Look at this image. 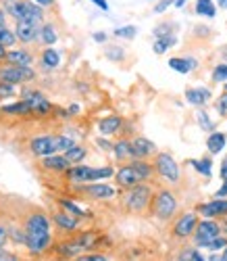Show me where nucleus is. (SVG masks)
Masks as SVG:
<instances>
[{
	"instance_id": "nucleus-1",
	"label": "nucleus",
	"mask_w": 227,
	"mask_h": 261,
	"mask_svg": "<svg viewBox=\"0 0 227 261\" xmlns=\"http://www.w3.org/2000/svg\"><path fill=\"white\" fill-rule=\"evenodd\" d=\"M152 173H156L154 163H148V159H131L129 163L121 165L115 171V182L119 184V188L127 190L142 182H148L152 178Z\"/></svg>"
},
{
	"instance_id": "nucleus-2",
	"label": "nucleus",
	"mask_w": 227,
	"mask_h": 261,
	"mask_svg": "<svg viewBox=\"0 0 227 261\" xmlns=\"http://www.w3.org/2000/svg\"><path fill=\"white\" fill-rule=\"evenodd\" d=\"M73 146H75V140L71 136H63V134L38 136V138L30 140V153L36 157H48V155L67 153V150Z\"/></svg>"
},
{
	"instance_id": "nucleus-3",
	"label": "nucleus",
	"mask_w": 227,
	"mask_h": 261,
	"mask_svg": "<svg viewBox=\"0 0 227 261\" xmlns=\"http://www.w3.org/2000/svg\"><path fill=\"white\" fill-rule=\"evenodd\" d=\"M179 209V199H177V194L169 188H161V190H156L154 192V199H152V205H150V211L152 215L156 217V220H161V222H169L175 217Z\"/></svg>"
},
{
	"instance_id": "nucleus-4",
	"label": "nucleus",
	"mask_w": 227,
	"mask_h": 261,
	"mask_svg": "<svg viewBox=\"0 0 227 261\" xmlns=\"http://www.w3.org/2000/svg\"><path fill=\"white\" fill-rule=\"evenodd\" d=\"M152 199H154V190L152 186H148L146 182L138 184V186H133V188H127V192L123 194V207L125 211L129 213H144L150 205H152Z\"/></svg>"
},
{
	"instance_id": "nucleus-5",
	"label": "nucleus",
	"mask_w": 227,
	"mask_h": 261,
	"mask_svg": "<svg viewBox=\"0 0 227 261\" xmlns=\"http://www.w3.org/2000/svg\"><path fill=\"white\" fill-rule=\"evenodd\" d=\"M3 3H5V11L15 21H34V23H42L44 21V9L32 3V0H3Z\"/></svg>"
},
{
	"instance_id": "nucleus-6",
	"label": "nucleus",
	"mask_w": 227,
	"mask_h": 261,
	"mask_svg": "<svg viewBox=\"0 0 227 261\" xmlns=\"http://www.w3.org/2000/svg\"><path fill=\"white\" fill-rule=\"evenodd\" d=\"M154 171L163 180H167L171 184H177L179 178H181V169H179L177 161L169 153H156V157H154Z\"/></svg>"
},
{
	"instance_id": "nucleus-7",
	"label": "nucleus",
	"mask_w": 227,
	"mask_h": 261,
	"mask_svg": "<svg viewBox=\"0 0 227 261\" xmlns=\"http://www.w3.org/2000/svg\"><path fill=\"white\" fill-rule=\"evenodd\" d=\"M198 211H186V213H181L175 224H173V238H177V241H186V238L194 236L196 232V226H198Z\"/></svg>"
},
{
	"instance_id": "nucleus-8",
	"label": "nucleus",
	"mask_w": 227,
	"mask_h": 261,
	"mask_svg": "<svg viewBox=\"0 0 227 261\" xmlns=\"http://www.w3.org/2000/svg\"><path fill=\"white\" fill-rule=\"evenodd\" d=\"M217 236H221V226L215 220H202V222H198L196 232H194L192 238H194L196 247H204V249H207Z\"/></svg>"
},
{
	"instance_id": "nucleus-9",
	"label": "nucleus",
	"mask_w": 227,
	"mask_h": 261,
	"mask_svg": "<svg viewBox=\"0 0 227 261\" xmlns=\"http://www.w3.org/2000/svg\"><path fill=\"white\" fill-rule=\"evenodd\" d=\"M36 77V71L32 67H23V65H7V67H0V82L7 84H25L32 82Z\"/></svg>"
},
{
	"instance_id": "nucleus-10",
	"label": "nucleus",
	"mask_w": 227,
	"mask_h": 261,
	"mask_svg": "<svg viewBox=\"0 0 227 261\" xmlns=\"http://www.w3.org/2000/svg\"><path fill=\"white\" fill-rule=\"evenodd\" d=\"M23 100L32 107V113H36V115H48L50 111H54L52 102L46 96H42L40 92H36V90L23 92Z\"/></svg>"
},
{
	"instance_id": "nucleus-11",
	"label": "nucleus",
	"mask_w": 227,
	"mask_h": 261,
	"mask_svg": "<svg viewBox=\"0 0 227 261\" xmlns=\"http://www.w3.org/2000/svg\"><path fill=\"white\" fill-rule=\"evenodd\" d=\"M158 148L152 140L144 138V136H135L131 140V159H148V157H156Z\"/></svg>"
},
{
	"instance_id": "nucleus-12",
	"label": "nucleus",
	"mask_w": 227,
	"mask_h": 261,
	"mask_svg": "<svg viewBox=\"0 0 227 261\" xmlns=\"http://www.w3.org/2000/svg\"><path fill=\"white\" fill-rule=\"evenodd\" d=\"M40 30L42 25L34 23V21H17V25H15L17 40L23 42V44H32V42L40 40Z\"/></svg>"
},
{
	"instance_id": "nucleus-13",
	"label": "nucleus",
	"mask_w": 227,
	"mask_h": 261,
	"mask_svg": "<svg viewBox=\"0 0 227 261\" xmlns=\"http://www.w3.org/2000/svg\"><path fill=\"white\" fill-rule=\"evenodd\" d=\"M196 211L207 217V220H215V217H225L227 215V199H217L215 201H209V203H202L196 207Z\"/></svg>"
},
{
	"instance_id": "nucleus-14",
	"label": "nucleus",
	"mask_w": 227,
	"mask_h": 261,
	"mask_svg": "<svg viewBox=\"0 0 227 261\" xmlns=\"http://www.w3.org/2000/svg\"><path fill=\"white\" fill-rule=\"evenodd\" d=\"M81 192L88 194L90 199L94 201H104L115 197V188L110 184H100V182H90V184H81Z\"/></svg>"
},
{
	"instance_id": "nucleus-15",
	"label": "nucleus",
	"mask_w": 227,
	"mask_h": 261,
	"mask_svg": "<svg viewBox=\"0 0 227 261\" xmlns=\"http://www.w3.org/2000/svg\"><path fill=\"white\" fill-rule=\"evenodd\" d=\"M40 167L46 171H52V173H67L71 167V161L65 155H48V157H42Z\"/></svg>"
},
{
	"instance_id": "nucleus-16",
	"label": "nucleus",
	"mask_w": 227,
	"mask_h": 261,
	"mask_svg": "<svg viewBox=\"0 0 227 261\" xmlns=\"http://www.w3.org/2000/svg\"><path fill=\"white\" fill-rule=\"evenodd\" d=\"M50 243H52L50 232H40V234H36V232H27V243H25V247H27L32 253H42V251H46V249L50 247Z\"/></svg>"
},
{
	"instance_id": "nucleus-17",
	"label": "nucleus",
	"mask_w": 227,
	"mask_h": 261,
	"mask_svg": "<svg viewBox=\"0 0 227 261\" xmlns=\"http://www.w3.org/2000/svg\"><path fill=\"white\" fill-rule=\"evenodd\" d=\"M25 232H50V222H48V217L44 215L42 211H36L32 215H27V220H25Z\"/></svg>"
},
{
	"instance_id": "nucleus-18",
	"label": "nucleus",
	"mask_w": 227,
	"mask_h": 261,
	"mask_svg": "<svg viewBox=\"0 0 227 261\" xmlns=\"http://www.w3.org/2000/svg\"><path fill=\"white\" fill-rule=\"evenodd\" d=\"M123 125V119L119 115H108V117H102L98 121V132L102 136H112L119 132V127Z\"/></svg>"
},
{
	"instance_id": "nucleus-19",
	"label": "nucleus",
	"mask_w": 227,
	"mask_h": 261,
	"mask_svg": "<svg viewBox=\"0 0 227 261\" xmlns=\"http://www.w3.org/2000/svg\"><path fill=\"white\" fill-rule=\"evenodd\" d=\"M211 98H213V94L209 88H188L186 90V100L194 107H204Z\"/></svg>"
},
{
	"instance_id": "nucleus-20",
	"label": "nucleus",
	"mask_w": 227,
	"mask_h": 261,
	"mask_svg": "<svg viewBox=\"0 0 227 261\" xmlns=\"http://www.w3.org/2000/svg\"><path fill=\"white\" fill-rule=\"evenodd\" d=\"M90 171H92V167H90V165L77 163L75 167H69V171H67V178H69L73 184H90Z\"/></svg>"
},
{
	"instance_id": "nucleus-21",
	"label": "nucleus",
	"mask_w": 227,
	"mask_h": 261,
	"mask_svg": "<svg viewBox=\"0 0 227 261\" xmlns=\"http://www.w3.org/2000/svg\"><path fill=\"white\" fill-rule=\"evenodd\" d=\"M225 144H227V134H223V132L213 129V132L207 136V148H209L211 155H219L221 150L225 148Z\"/></svg>"
},
{
	"instance_id": "nucleus-22",
	"label": "nucleus",
	"mask_w": 227,
	"mask_h": 261,
	"mask_svg": "<svg viewBox=\"0 0 227 261\" xmlns=\"http://www.w3.org/2000/svg\"><path fill=\"white\" fill-rule=\"evenodd\" d=\"M5 61H7V65H23V67H30L34 57L25 48H17V50H9Z\"/></svg>"
},
{
	"instance_id": "nucleus-23",
	"label": "nucleus",
	"mask_w": 227,
	"mask_h": 261,
	"mask_svg": "<svg viewBox=\"0 0 227 261\" xmlns=\"http://www.w3.org/2000/svg\"><path fill=\"white\" fill-rule=\"evenodd\" d=\"M40 63H42V67L44 69H56L59 65H61V55H59V50L56 48H52V46H46L42 50V57H40Z\"/></svg>"
},
{
	"instance_id": "nucleus-24",
	"label": "nucleus",
	"mask_w": 227,
	"mask_h": 261,
	"mask_svg": "<svg viewBox=\"0 0 227 261\" xmlns=\"http://www.w3.org/2000/svg\"><path fill=\"white\" fill-rule=\"evenodd\" d=\"M52 220H54V224L61 228V230H65V232H73L75 228H77V217L75 215H71V213H67V211H61V213H54L52 215Z\"/></svg>"
},
{
	"instance_id": "nucleus-25",
	"label": "nucleus",
	"mask_w": 227,
	"mask_h": 261,
	"mask_svg": "<svg viewBox=\"0 0 227 261\" xmlns=\"http://www.w3.org/2000/svg\"><path fill=\"white\" fill-rule=\"evenodd\" d=\"M169 67L177 73H190L196 67V61L190 57H173V59H169Z\"/></svg>"
},
{
	"instance_id": "nucleus-26",
	"label": "nucleus",
	"mask_w": 227,
	"mask_h": 261,
	"mask_svg": "<svg viewBox=\"0 0 227 261\" xmlns=\"http://www.w3.org/2000/svg\"><path fill=\"white\" fill-rule=\"evenodd\" d=\"M0 111L7 113V115H32V107L21 98V100H17L13 105H3L0 107Z\"/></svg>"
},
{
	"instance_id": "nucleus-27",
	"label": "nucleus",
	"mask_w": 227,
	"mask_h": 261,
	"mask_svg": "<svg viewBox=\"0 0 227 261\" xmlns=\"http://www.w3.org/2000/svg\"><path fill=\"white\" fill-rule=\"evenodd\" d=\"M112 155H115L117 161H127L131 159V140H117L115 144H112Z\"/></svg>"
},
{
	"instance_id": "nucleus-28",
	"label": "nucleus",
	"mask_w": 227,
	"mask_h": 261,
	"mask_svg": "<svg viewBox=\"0 0 227 261\" xmlns=\"http://www.w3.org/2000/svg\"><path fill=\"white\" fill-rule=\"evenodd\" d=\"M194 11H196L198 17L213 19V17L217 15V5H215V0H196Z\"/></svg>"
},
{
	"instance_id": "nucleus-29",
	"label": "nucleus",
	"mask_w": 227,
	"mask_h": 261,
	"mask_svg": "<svg viewBox=\"0 0 227 261\" xmlns=\"http://www.w3.org/2000/svg\"><path fill=\"white\" fill-rule=\"evenodd\" d=\"M59 40V30L54 23H44L40 30V42H44L46 46H52L54 42Z\"/></svg>"
},
{
	"instance_id": "nucleus-30",
	"label": "nucleus",
	"mask_w": 227,
	"mask_h": 261,
	"mask_svg": "<svg viewBox=\"0 0 227 261\" xmlns=\"http://www.w3.org/2000/svg\"><path fill=\"white\" fill-rule=\"evenodd\" d=\"M61 203V207L67 211V213H71V215H75L77 220H86V217L90 215V211L88 209H83V207H79L75 201H71V199H61L59 201Z\"/></svg>"
},
{
	"instance_id": "nucleus-31",
	"label": "nucleus",
	"mask_w": 227,
	"mask_h": 261,
	"mask_svg": "<svg viewBox=\"0 0 227 261\" xmlns=\"http://www.w3.org/2000/svg\"><path fill=\"white\" fill-rule=\"evenodd\" d=\"M175 42H177V38H175V36L156 38V40H154V44H152V50H154L156 55H165L171 46H175Z\"/></svg>"
},
{
	"instance_id": "nucleus-32",
	"label": "nucleus",
	"mask_w": 227,
	"mask_h": 261,
	"mask_svg": "<svg viewBox=\"0 0 227 261\" xmlns=\"http://www.w3.org/2000/svg\"><path fill=\"white\" fill-rule=\"evenodd\" d=\"M17 42V34H15V30H11L7 23L5 25H0V44H3L5 48H9V46H13Z\"/></svg>"
},
{
	"instance_id": "nucleus-33",
	"label": "nucleus",
	"mask_w": 227,
	"mask_h": 261,
	"mask_svg": "<svg viewBox=\"0 0 227 261\" xmlns=\"http://www.w3.org/2000/svg\"><path fill=\"white\" fill-rule=\"evenodd\" d=\"M63 155L71 161V165H73V163L77 165V163H81V161L86 159L88 150H86V146H77V144H75L73 148H69V150H67V153H63Z\"/></svg>"
},
{
	"instance_id": "nucleus-34",
	"label": "nucleus",
	"mask_w": 227,
	"mask_h": 261,
	"mask_svg": "<svg viewBox=\"0 0 227 261\" xmlns=\"http://www.w3.org/2000/svg\"><path fill=\"white\" fill-rule=\"evenodd\" d=\"M190 163L196 167V171H198V173H202L204 178H211V167H213V161H211L209 157H202V159H192Z\"/></svg>"
},
{
	"instance_id": "nucleus-35",
	"label": "nucleus",
	"mask_w": 227,
	"mask_h": 261,
	"mask_svg": "<svg viewBox=\"0 0 227 261\" xmlns=\"http://www.w3.org/2000/svg\"><path fill=\"white\" fill-rule=\"evenodd\" d=\"M211 80H213L215 84H227V61L215 65V69H213V73H211Z\"/></svg>"
},
{
	"instance_id": "nucleus-36",
	"label": "nucleus",
	"mask_w": 227,
	"mask_h": 261,
	"mask_svg": "<svg viewBox=\"0 0 227 261\" xmlns=\"http://www.w3.org/2000/svg\"><path fill=\"white\" fill-rule=\"evenodd\" d=\"M135 34H138V28L135 25H123V28H117L112 32V36L119 38V40H133Z\"/></svg>"
},
{
	"instance_id": "nucleus-37",
	"label": "nucleus",
	"mask_w": 227,
	"mask_h": 261,
	"mask_svg": "<svg viewBox=\"0 0 227 261\" xmlns=\"http://www.w3.org/2000/svg\"><path fill=\"white\" fill-rule=\"evenodd\" d=\"M104 55H106V59L115 61V63H121V61L125 59V50H123L121 46H108V48L104 50Z\"/></svg>"
},
{
	"instance_id": "nucleus-38",
	"label": "nucleus",
	"mask_w": 227,
	"mask_h": 261,
	"mask_svg": "<svg viewBox=\"0 0 227 261\" xmlns=\"http://www.w3.org/2000/svg\"><path fill=\"white\" fill-rule=\"evenodd\" d=\"M196 119H198V125L204 129V132H213V129H215V123L209 119V113L207 111H198Z\"/></svg>"
},
{
	"instance_id": "nucleus-39",
	"label": "nucleus",
	"mask_w": 227,
	"mask_h": 261,
	"mask_svg": "<svg viewBox=\"0 0 227 261\" xmlns=\"http://www.w3.org/2000/svg\"><path fill=\"white\" fill-rule=\"evenodd\" d=\"M165 36H173V23H169V21L154 28V38H165Z\"/></svg>"
},
{
	"instance_id": "nucleus-40",
	"label": "nucleus",
	"mask_w": 227,
	"mask_h": 261,
	"mask_svg": "<svg viewBox=\"0 0 227 261\" xmlns=\"http://www.w3.org/2000/svg\"><path fill=\"white\" fill-rule=\"evenodd\" d=\"M215 109L221 117H227V92H223L217 100H215Z\"/></svg>"
},
{
	"instance_id": "nucleus-41",
	"label": "nucleus",
	"mask_w": 227,
	"mask_h": 261,
	"mask_svg": "<svg viewBox=\"0 0 227 261\" xmlns=\"http://www.w3.org/2000/svg\"><path fill=\"white\" fill-rule=\"evenodd\" d=\"M225 247H227V236H223V234H221V236H217V238H215V241H213L207 249H211V251H225Z\"/></svg>"
},
{
	"instance_id": "nucleus-42",
	"label": "nucleus",
	"mask_w": 227,
	"mask_h": 261,
	"mask_svg": "<svg viewBox=\"0 0 227 261\" xmlns=\"http://www.w3.org/2000/svg\"><path fill=\"white\" fill-rule=\"evenodd\" d=\"M175 5V0H158V3L154 5V13H158V15H161V13H165L169 7H173Z\"/></svg>"
},
{
	"instance_id": "nucleus-43",
	"label": "nucleus",
	"mask_w": 227,
	"mask_h": 261,
	"mask_svg": "<svg viewBox=\"0 0 227 261\" xmlns=\"http://www.w3.org/2000/svg\"><path fill=\"white\" fill-rule=\"evenodd\" d=\"M13 94H15V86L7 84V82H0V96L7 98V96H13Z\"/></svg>"
},
{
	"instance_id": "nucleus-44",
	"label": "nucleus",
	"mask_w": 227,
	"mask_h": 261,
	"mask_svg": "<svg viewBox=\"0 0 227 261\" xmlns=\"http://www.w3.org/2000/svg\"><path fill=\"white\" fill-rule=\"evenodd\" d=\"M77 261H106V257L104 255H83Z\"/></svg>"
},
{
	"instance_id": "nucleus-45",
	"label": "nucleus",
	"mask_w": 227,
	"mask_h": 261,
	"mask_svg": "<svg viewBox=\"0 0 227 261\" xmlns=\"http://www.w3.org/2000/svg\"><path fill=\"white\" fill-rule=\"evenodd\" d=\"M92 38H94V42H98V44H104V42L108 40V36H106L104 32H96Z\"/></svg>"
},
{
	"instance_id": "nucleus-46",
	"label": "nucleus",
	"mask_w": 227,
	"mask_h": 261,
	"mask_svg": "<svg viewBox=\"0 0 227 261\" xmlns=\"http://www.w3.org/2000/svg\"><path fill=\"white\" fill-rule=\"evenodd\" d=\"M215 197H217V199H225V197H227V182H223V186L215 192Z\"/></svg>"
},
{
	"instance_id": "nucleus-47",
	"label": "nucleus",
	"mask_w": 227,
	"mask_h": 261,
	"mask_svg": "<svg viewBox=\"0 0 227 261\" xmlns=\"http://www.w3.org/2000/svg\"><path fill=\"white\" fill-rule=\"evenodd\" d=\"M34 3H36L38 7H42V9H48V7L54 5V0H34Z\"/></svg>"
},
{
	"instance_id": "nucleus-48",
	"label": "nucleus",
	"mask_w": 227,
	"mask_h": 261,
	"mask_svg": "<svg viewBox=\"0 0 227 261\" xmlns=\"http://www.w3.org/2000/svg\"><path fill=\"white\" fill-rule=\"evenodd\" d=\"M7 236H9V230L3 226V224H0V247H3L5 245V241H7Z\"/></svg>"
},
{
	"instance_id": "nucleus-49",
	"label": "nucleus",
	"mask_w": 227,
	"mask_h": 261,
	"mask_svg": "<svg viewBox=\"0 0 227 261\" xmlns=\"http://www.w3.org/2000/svg\"><path fill=\"white\" fill-rule=\"evenodd\" d=\"M221 178H223V182H227V157L223 159V163H221Z\"/></svg>"
},
{
	"instance_id": "nucleus-50",
	"label": "nucleus",
	"mask_w": 227,
	"mask_h": 261,
	"mask_svg": "<svg viewBox=\"0 0 227 261\" xmlns=\"http://www.w3.org/2000/svg\"><path fill=\"white\" fill-rule=\"evenodd\" d=\"M92 3H94L98 9H102V11H108V3H106V0H92Z\"/></svg>"
},
{
	"instance_id": "nucleus-51",
	"label": "nucleus",
	"mask_w": 227,
	"mask_h": 261,
	"mask_svg": "<svg viewBox=\"0 0 227 261\" xmlns=\"http://www.w3.org/2000/svg\"><path fill=\"white\" fill-rule=\"evenodd\" d=\"M0 261H19L15 255H9V253H3L0 255Z\"/></svg>"
},
{
	"instance_id": "nucleus-52",
	"label": "nucleus",
	"mask_w": 227,
	"mask_h": 261,
	"mask_svg": "<svg viewBox=\"0 0 227 261\" xmlns=\"http://www.w3.org/2000/svg\"><path fill=\"white\" fill-rule=\"evenodd\" d=\"M96 144H98L100 148H110V150H112V144H108V142H106V140H102V138H98V140H96Z\"/></svg>"
},
{
	"instance_id": "nucleus-53",
	"label": "nucleus",
	"mask_w": 227,
	"mask_h": 261,
	"mask_svg": "<svg viewBox=\"0 0 227 261\" xmlns=\"http://www.w3.org/2000/svg\"><path fill=\"white\" fill-rule=\"evenodd\" d=\"M7 15H9V13H7L5 9H0V25H5V21H7Z\"/></svg>"
},
{
	"instance_id": "nucleus-54",
	"label": "nucleus",
	"mask_w": 227,
	"mask_h": 261,
	"mask_svg": "<svg viewBox=\"0 0 227 261\" xmlns=\"http://www.w3.org/2000/svg\"><path fill=\"white\" fill-rule=\"evenodd\" d=\"M215 5L219 9H223V11H227V0H215Z\"/></svg>"
},
{
	"instance_id": "nucleus-55",
	"label": "nucleus",
	"mask_w": 227,
	"mask_h": 261,
	"mask_svg": "<svg viewBox=\"0 0 227 261\" xmlns=\"http://www.w3.org/2000/svg\"><path fill=\"white\" fill-rule=\"evenodd\" d=\"M186 3H188V0H175V5H173V7H175V9H184Z\"/></svg>"
},
{
	"instance_id": "nucleus-56",
	"label": "nucleus",
	"mask_w": 227,
	"mask_h": 261,
	"mask_svg": "<svg viewBox=\"0 0 227 261\" xmlns=\"http://www.w3.org/2000/svg\"><path fill=\"white\" fill-rule=\"evenodd\" d=\"M7 53H9V50H7L3 44H0V61H5V59H7Z\"/></svg>"
},
{
	"instance_id": "nucleus-57",
	"label": "nucleus",
	"mask_w": 227,
	"mask_h": 261,
	"mask_svg": "<svg viewBox=\"0 0 227 261\" xmlns=\"http://www.w3.org/2000/svg\"><path fill=\"white\" fill-rule=\"evenodd\" d=\"M211 261H225V259H223V255H221V257H217V255H215V257H213Z\"/></svg>"
},
{
	"instance_id": "nucleus-58",
	"label": "nucleus",
	"mask_w": 227,
	"mask_h": 261,
	"mask_svg": "<svg viewBox=\"0 0 227 261\" xmlns=\"http://www.w3.org/2000/svg\"><path fill=\"white\" fill-rule=\"evenodd\" d=\"M221 55H223V59L227 61V48H223V53H221Z\"/></svg>"
},
{
	"instance_id": "nucleus-59",
	"label": "nucleus",
	"mask_w": 227,
	"mask_h": 261,
	"mask_svg": "<svg viewBox=\"0 0 227 261\" xmlns=\"http://www.w3.org/2000/svg\"><path fill=\"white\" fill-rule=\"evenodd\" d=\"M223 259L227 261V247H225V251H223Z\"/></svg>"
},
{
	"instance_id": "nucleus-60",
	"label": "nucleus",
	"mask_w": 227,
	"mask_h": 261,
	"mask_svg": "<svg viewBox=\"0 0 227 261\" xmlns=\"http://www.w3.org/2000/svg\"><path fill=\"white\" fill-rule=\"evenodd\" d=\"M223 86H225V92H227V84H223Z\"/></svg>"
},
{
	"instance_id": "nucleus-61",
	"label": "nucleus",
	"mask_w": 227,
	"mask_h": 261,
	"mask_svg": "<svg viewBox=\"0 0 227 261\" xmlns=\"http://www.w3.org/2000/svg\"><path fill=\"white\" fill-rule=\"evenodd\" d=\"M3 253H5V251H3V249H0V255H3Z\"/></svg>"
}]
</instances>
